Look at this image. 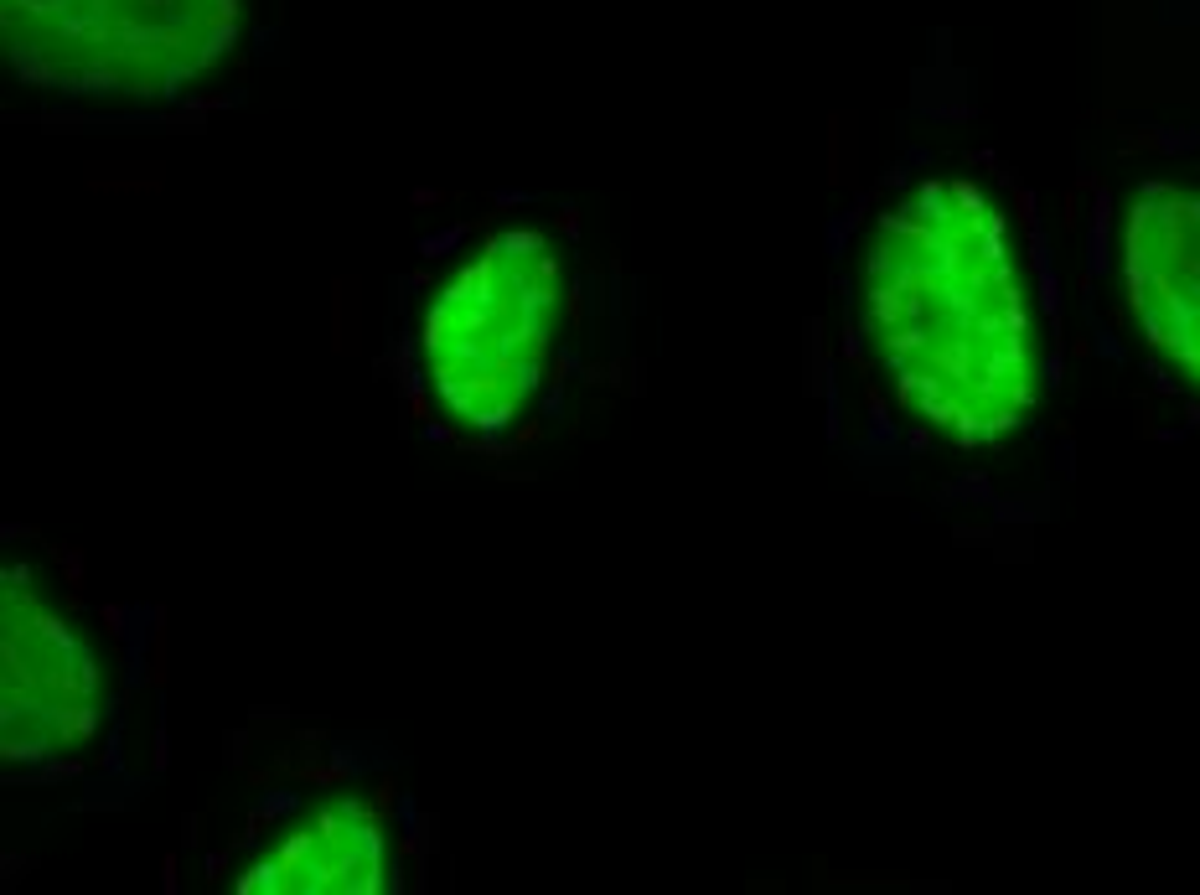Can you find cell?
<instances>
[{
    "label": "cell",
    "instance_id": "obj_3",
    "mask_svg": "<svg viewBox=\"0 0 1200 895\" xmlns=\"http://www.w3.org/2000/svg\"><path fill=\"white\" fill-rule=\"evenodd\" d=\"M21 78L78 99H171L223 63L244 0H0Z\"/></svg>",
    "mask_w": 1200,
    "mask_h": 895
},
{
    "label": "cell",
    "instance_id": "obj_6",
    "mask_svg": "<svg viewBox=\"0 0 1200 895\" xmlns=\"http://www.w3.org/2000/svg\"><path fill=\"white\" fill-rule=\"evenodd\" d=\"M238 890H383V823L368 802H321Z\"/></svg>",
    "mask_w": 1200,
    "mask_h": 895
},
{
    "label": "cell",
    "instance_id": "obj_4",
    "mask_svg": "<svg viewBox=\"0 0 1200 895\" xmlns=\"http://www.w3.org/2000/svg\"><path fill=\"white\" fill-rule=\"evenodd\" d=\"M0 663H6V756L42 761L73 751L99 725L104 673L94 647L83 642L68 611H57L32 570L6 575V632H0Z\"/></svg>",
    "mask_w": 1200,
    "mask_h": 895
},
{
    "label": "cell",
    "instance_id": "obj_1",
    "mask_svg": "<svg viewBox=\"0 0 1200 895\" xmlns=\"http://www.w3.org/2000/svg\"><path fill=\"white\" fill-rule=\"evenodd\" d=\"M859 321L900 404L994 445L1040 399V316L1009 218L973 176H921L859 244Z\"/></svg>",
    "mask_w": 1200,
    "mask_h": 895
},
{
    "label": "cell",
    "instance_id": "obj_2",
    "mask_svg": "<svg viewBox=\"0 0 1200 895\" xmlns=\"http://www.w3.org/2000/svg\"><path fill=\"white\" fill-rule=\"evenodd\" d=\"M564 254L538 228L492 233L476 259L430 295L419 352L440 404L471 430H502L538 399L559 337Z\"/></svg>",
    "mask_w": 1200,
    "mask_h": 895
},
{
    "label": "cell",
    "instance_id": "obj_5",
    "mask_svg": "<svg viewBox=\"0 0 1200 895\" xmlns=\"http://www.w3.org/2000/svg\"><path fill=\"white\" fill-rule=\"evenodd\" d=\"M1123 290L1144 342L1200 389V197L1159 182L1133 197Z\"/></svg>",
    "mask_w": 1200,
    "mask_h": 895
}]
</instances>
